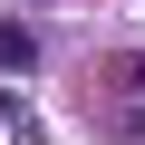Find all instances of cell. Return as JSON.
Returning <instances> with one entry per match:
<instances>
[{"label": "cell", "instance_id": "7a4b0ae2", "mask_svg": "<svg viewBox=\"0 0 145 145\" xmlns=\"http://www.w3.org/2000/svg\"><path fill=\"white\" fill-rule=\"evenodd\" d=\"M29 68H39V39L20 20H0V78H29Z\"/></svg>", "mask_w": 145, "mask_h": 145}, {"label": "cell", "instance_id": "6da1fadb", "mask_svg": "<svg viewBox=\"0 0 145 145\" xmlns=\"http://www.w3.org/2000/svg\"><path fill=\"white\" fill-rule=\"evenodd\" d=\"M106 87H116V135H126V145H145V48H135V58H116V78H106Z\"/></svg>", "mask_w": 145, "mask_h": 145}]
</instances>
